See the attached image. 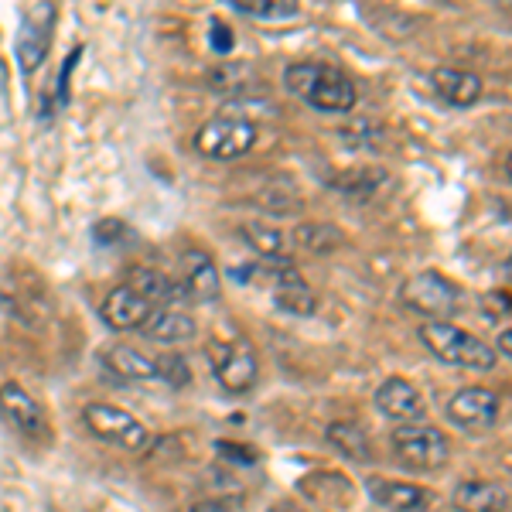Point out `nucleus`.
Here are the masks:
<instances>
[{"label": "nucleus", "mask_w": 512, "mask_h": 512, "mask_svg": "<svg viewBox=\"0 0 512 512\" xmlns=\"http://www.w3.org/2000/svg\"><path fill=\"white\" fill-rule=\"evenodd\" d=\"M284 86L318 113H349L355 106V82L325 62H291L284 69Z\"/></svg>", "instance_id": "f257e3e1"}, {"label": "nucleus", "mask_w": 512, "mask_h": 512, "mask_svg": "<svg viewBox=\"0 0 512 512\" xmlns=\"http://www.w3.org/2000/svg\"><path fill=\"white\" fill-rule=\"evenodd\" d=\"M417 335H420V342H424L441 362H448V366L489 373V369H495V362H499V355H495L492 345H485L482 338L461 332V328L451 325V321H424V325L417 328Z\"/></svg>", "instance_id": "f03ea898"}, {"label": "nucleus", "mask_w": 512, "mask_h": 512, "mask_svg": "<svg viewBox=\"0 0 512 512\" xmlns=\"http://www.w3.org/2000/svg\"><path fill=\"white\" fill-rule=\"evenodd\" d=\"M400 301L407 311H414V315L427 321H448L461 311L458 284L444 274H437V270H420V274L403 280Z\"/></svg>", "instance_id": "7ed1b4c3"}, {"label": "nucleus", "mask_w": 512, "mask_h": 512, "mask_svg": "<svg viewBox=\"0 0 512 512\" xmlns=\"http://www.w3.org/2000/svg\"><path fill=\"white\" fill-rule=\"evenodd\" d=\"M390 448L396 454V461H400L403 468H410V472H441L444 465H448L451 458V444L444 431H437L431 424H403L396 427L393 437H390Z\"/></svg>", "instance_id": "20e7f679"}, {"label": "nucleus", "mask_w": 512, "mask_h": 512, "mask_svg": "<svg viewBox=\"0 0 512 512\" xmlns=\"http://www.w3.org/2000/svg\"><path fill=\"white\" fill-rule=\"evenodd\" d=\"M82 424L96 441L120 451H144L151 444V431L134 414L113 407V403H86L82 407Z\"/></svg>", "instance_id": "39448f33"}, {"label": "nucleus", "mask_w": 512, "mask_h": 512, "mask_svg": "<svg viewBox=\"0 0 512 512\" xmlns=\"http://www.w3.org/2000/svg\"><path fill=\"white\" fill-rule=\"evenodd\" d=\"M209 362L212 373H216L219 386L233 396L250 393L256 386V376H260V359H256V349L246 338H216L209 345Z\"/></svg>", "instance_id": "423d86ee"}, {"label": "nucleus", "mask_w": 512, "mask_h": 512, "mask_svg": "<svg viewBox=\"0 0 512 512\" xmlns=\"http://www.w3.org/2000/svg\"><path fill=\"white\" fill-rule=\"evenodd\" d=\"M256 144V123L246 117H212L195 134V151L209 161H236Z\"/></svg>", "instance_id": "0eeeda50"}, {"label": "nucleus", "mask_w": 512, "mask_h": 512, "mask_svg": "<svg viewBox=\"0 0 512 512\" xmlns=\"http://www.w3.org/2000/svg\"><path fill=\"white\" fill-rule=\"evenodd\" d=\"M499 414H502L499 393L485 390V386H468V390H458L448 400V420L468 434L492 431L499 424Z\"/></svg>", "instance_id": "6e6552de"}, {"label": "nucleus", "mask_w": 512, "mask_h": 512, "mask_svg": "<svg viewBox=\"0 0 512 512\" xmlns=\"http://www.w3.org/2000/svg\"><path fill=\"white\" fill-rule=\"evenodd\" d=\"M52 28H55V7L52 4H28L24 7L21 31H18V62L28 76L48 59Z\"/></svg>", "instance_id": "1a4fd4ad"}, {"label": "nucleus", "mask_w": 512, "mask_h": 512, "mask_svg": "<svg viewBox=\"0 0 512 512\" xmlns=\"http://www.w3.org/2000/svg\"><path fill=\"white\" fill-rule=\"evenodd\" d=\"M0 420H4L11 431H18L21 437L35 441L45 437V414H41L38 400L18 383H4L0 386Z\"/></svg>", "instance_id": "9d476101"}, {"label": "nucleus", "mask_w": 512, "mask_h": 512, "mask_svg": "<svg viewBox=\"0 0 512 512\" xmlns=\"http://www.w3.org/2000/svg\"><path fill=\"white\" fill-rule=\"evenodd\" d=\"M376 410L390 420H400V424H417L424 417V396L410 379L390 376L376 390Z\"/></svg>", "instance_id": "9b49d317"}, {"label": "nucleus", "mask_w": 512, "mask_h": 512, "mask_svg": "<svg viewBox=\"0 0 512 512\" xmlns=\"http://www.w3.org/2000/svg\"><path fill=\"white\" fill-rule=\"evenodd\" d=\"M181 287H185L188 301H198V304L216 301L222 291V277H219V267L212 263L209 253L188 250L181 256Z\"/></svg>", "instance_id": "f8f14e48"}, {"label": "nucleus", "mask_w": 512, "mask_h": 512, "mask_svg": "<svg viewBox=\"0 0 512 512\" xmlns=\"http://www.w3.org/2000/svg\"><path fill=\"white\" fill-rule=\"evenodd\" d=\"M103 366L110 369L117 379H127V383H147V379H158V359L147 355L137 345L127 342H110L103 352H99Z\"/></svg>", "instance_id": "ddd939ff"}, {"label": "nucleus", "mask_w": 512, "mask_h": 512, "mask_svg": "<svg viewBox=\"0 0 512 512\" xmlns=\"http://www.w3.org/2000/svg\"><path fill=\"white\" fill-rule=\"evenodd\" d=\"M154 311L158 308H154L151 301H144V297L134 294L127 284H123V287H117V291L106 294L99 315H103V321L110 328H117V332H130V328H144Z\"/></svg>", "instance_id": "4468645a"}, {"label": "nucleus", "mask_w": 512, "mask_h": 512, "mask_svg": "<svg viewBox=\"0 0 512 512\" xmlns=\"http://www.w3.org/2000/svg\"><path fill=\"white\" fill-rule=\"evenodd\" d=\"M366 492L373 495L376 506L390 512H424L431 506V492L414 482H396V478H366Z\"/></svg>", "instance_id": "2eb2a0df"}, {"label": "nucleus", "mask_w": 512, "mask_h": 512, "mask_svg": "<svg viewBox=\"0 0 512 512\" xmlns=\"http://www.w3.org/2000/svg\"><path fill=\"white\" fill-rule=\"evenodd\" d=\"M267 270H274V297L277 308L291 311V315H315L318 297L308 284L301 280V274L291 267V260L267 263Z\"/></svg>", "instance_id": "dca6fc26"}, {"label": "nucleus", "mask_w": 512, "mask_h": 512, "mask_svg": "<svg viewBox=\"0 0 512 512\" xmlns=\"http://www.w3.org/2000/svg\"><path fill=\"white\" fill-rule=\"evenodd\" d=\"M451 506L458 512H506L509 492L499 482H485V478H468V482L454 485Z\"/></svg>", "instance_id": "f3484780"}, {"label": "nucleus", "mask_w": 512, "mask_h": 512, "mask_svg": "<svg viewBox=\"0 0 512 512\" xmlns=\"http://www.w3.org/2000/svg\"><path fill=\"white\" fill-rule=\"evenodd\" d=\"M127 287L144 297V301H151L154 308H161V304H185L188 301L181 280L161 274V270H154V267H134L127 274Z\"/></svg>", "instance_id": "a211bd4d"}, {"label": "nucleus", "mask_w": 512, "mask_h": 512, "mask_svg": "<svg viewBox=\"0 0 512 512\" xmlns=\"http://www.w3.org/2000/svg\"><path fill=\"white\" fill-rule=\"evenodd\" d=\"M431 82H434L437 96H441L444 103L458 106V110L478 103V96H482V79L465 69H448V65H441V69H434Z\"/></svg>", "instance_id": "6ab92c4d"}, {"label": "nucleus", "mask_w": 512, "mask_h": 512, "mask_svg": "<svg viewBox=\"0 0 512 512\" xmlns=\"http://www.w3.org/2000/svg\"><path fill=\"white\" fill-rule=\"evenodd\" d=\"M144 338H151V342H161V345H181L188 342V338H195L198 325L192 318L185 315V311H175V308H158L151 318H147V325L140 328Z\"/></svg>", "instance_id": "aec40b11"}, {"label": "nucleus", "mask_w": 512, "mask_h": 512, "mask_svg": "<svg viewBox=\"0 0 512 512\" xmlns=\"http://www.w3.org/2000/svg\"><path fill=\"white\" fill-rule=\"evenodd\" d=\"M301 492H308L311 502H321L325 509H349L355 499V485L345 475L318 472L301 482Z\"/></svg>", "instance_id": "412c9836"}, {"label": "nucleus", "mask_w": 512, "mask_h": 512, "mask_svg": "<svg viewBox=\"0 0 512 512\" xmlns=\"http://www.w3.org/2000/svg\"><path fill=\"white\" fill-rule=\"evenodd\" d=\"M328 444L349 461H373L366 431L359 424H352V420H338V424L328 427Z\"/></svg>", "instance_id": "4be33fe9"}, {"label": "nucleus", "mask_w": 512, "mask_h": 512, "mask_svg": "<svg viewBox=\"0 0 512 512\" xmlns=\"http://www.w3.org/2000/svg\"><path fill=\"white\" fill-rule=\"evenodd\" d=\"M239 236L246 239V246L260 256L263 263H280L287 260V236L280 233L274 226H260V222H253V226H243L239 229Z\"/></svg>", "instance_id": "5701e85b"}, {"label": "nucleus", "mask_w": 512, "mask_h": 512, "mask_svg": "<svg viewBox=\"0 0 512 512\" xmlns=\"http://www.w3.org/2000/svg\"><path fill=\"white\" fill-rule=\"evenodd\" d=\"M229 4L239 14H246V18H260V21H284L301 11L297 0H229Z\"/></svg>", "instance_id": "b1692460"}, {"label": "nucleus", "mask_w": 512, "mask_h": 512, "mask_svg": "<svg viewBox=\"0 0 512 512\" xmlns=\"http://www.w3.org/2000/svg\"><path fill=\"white\" fill-rule=\"evenodd\" d=\"M297 243L315 253H332L342 243V233L335 226H325V222H308V226L297 229Z\"/></svg>", "instance_id": "393cba45"}, {"label": "nucleus", "mask_w": 512, "mask_h": 512, "mask_svg": "<svg viewBox=\"0 0 512 512\" xmlns=\"http://www.w3.org/2000/svg\"><path fill=\"white\" fill-rule=\"evenodd\" d=\"M383 185H386V175H383V171H376V168L352 171V175L338 178V188H342L345 195H352V198H373Z\"/></svg>", "instance_id": "a878e982"}, {"label": "nucleus", "mask_w": 512, "mask_h": 512, "mask_svg": "<svg viewBox=\"0 0 512 512\" xmlns=\"http://www.w3.org/2000/svg\"><path fill=\"white\" fill-rule=\"evenodd\" d=\"M260 205L277 212V216H291V212H297V205H301V198H297L291 181H274V185L260 192Z\"/></svg>", "instance_id": "bb28decb"}, {"label": "nucleus", "mask_w": 512, "mask_h": 512, "mask_svg": "<svg viewBox=\"0 0 512 512\" xmlns=\"http://www.w3.org/2000/svg\"><path fill=\"white\" fill-rule=\"evenodd\" d=\"M154 359H158V379H164L168 386L181 390V386L192 383V369H188L185 355L168 352V355H154Z\"/></svg>", "instance_id": "cd10ccee"}, {"label": "nucleus", "mask_w": 512, "mask_h": 512, "mask_svg": "<svg viewBox=\"0 0 512 512\" xmlns=\"http://www.w3.org/2000/svg\"><path fill=\"white\" fill-rule=\"evenodd\" d=\"M342 137L352 147H362V144H373V140H383V127L373 120H352L349 127H342Z\"/></svg>", "instance_id": "c85d7f7f"}, {"label": "nucleus", "mask_w": 512, "mask_h": 512, "mask_svg": "<svg viewBox=\"0 0 512 512\" xmlns=\"http://www.w3.org/2000/svg\"><path fill=\"white\" fill-rule=\"evenodd\" d=\"M482 311L492 321L509 318V291H489V294L482 297Z\"/></svg>", "instance_id": "c756f323"}, {"label": "nucleus", "mask_w": 512, "mask_h": 512, "mask_svg": "<svg viewBox=\"0 0 512 512\" xmlns=\"http://www.w3.org/2000/svg\"><path fill=\"white\" fill-rule=\"evenodd\" d=\"M212 48H216L219 55H226L229 48H233V35H229V28L222 21H212Z\"/></svg>", "instance_id": "7c9ffc66"}, {"label": "nucleus", "mask_w": 512, "mask_h": 512, "mask_svg": "<svg viewBox=\"0 0 512 512\" xmlns=\"http://www.w3.org/2000/svg\"><path fill=\"white\" fill-rule=\"evenodd\" d=\"M120 233H123V222L120 219H103L96 226V239L99 243H110V239H120Z\"/></svg>", "instance_id": "2f4dec72"}, {"label": "nucleus", "mask_w": 512, "mask_h": 512, "mask_svg": "<svg viewBox=\"0 0 512 512\" xmlns=\"http://www.w3.org/2000/svg\"><path fill=\"white\" fill-rule=\"evenodd\" d=\"M219 454H222V458H233V461H239V465H253V461H256V454H253V451L236 448V444H219Z\"/></svg>", "instance_id": "473e14b6"}, {"label": "nucleus", "mask_w": 512, "mask_h": 512, "mask_svg": "<svg viewBox=\"0 0 512 512\" xmlns=\"http://www.w3.org/2000/svg\"><path fill=\"white\" fill-rule=\"evenodd\" d=\"M267 512H308L304 506H297V502H291V499H280V502H274Z\"/></svg>", "instance_id": "72a5a7b5"}, {"label": "nucleus", "mask_w": 512, "mask_h": 512, "mask_svg": "<svg viewBox=\"0 0 512 512\" xmlns=\"http://www.w3.org/2000/svg\"><path fill=\"white\" fill-rule=\"evenodd\" d=\"M495 355H502V359H509V355H512V335H509V328L499 335V352H495Z\"/></svg>", "instance_id": "f704fd0d"}, {"label": "nucleus", "mask_w": 512, "mask_h": 512, "mask_svg": "<svg viewBox=\"0 0 512 512\" xmlns=\"http://www.w3.org/2000/svg\"><path fill=\"white\" fill-rule=\"evenodd\" d=\"M192 512H229V509L219 506V502H202V506H195Z\"/></svg>", "instance_id": "c9c22d12"}]
</instances>
